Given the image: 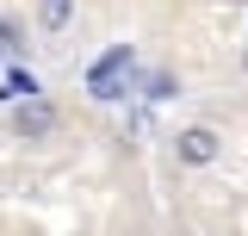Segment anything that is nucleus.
I'll return each instance as SVG.
<instances>
[{
  "label": "nucleus",
  "instance_id": "nucleus-6",
  "mask_svg": "<svg viewBox=\"0 0 248 236\" xmlns=\"http://www.w3.org/2000/svg\"><path fill=\"white\" fill-rule=\"evenodd\" d=\"M149 100H174V93H180V81H174V75H168V68H161V75H149Z\"/></svg>",
  "mask_w": 248,
  "mask_h": 236
},
{
  "label": "nucleus",
  "instance_id": "nucleus-1",
  "mask_svg": "<svg viewBox=\"0 0 248 236\" xmlns=\"http://www.w3.org/2000/svg\"><path fill=\"white\" fill-rule=\"evenodd\" d=\"M130 75H137V50H130V44H112V50H99V62L87 68V93L99 106H118L124 93H130Z\"/></svg>",
  "mask_w": 248,
  "mask_h": 236
},
{
  "label": "nucleus",
  "instance_id": "nucleus-7",
  "mask_svg": "<svg viewBox=\"0 0 248 236\" xmlns=\"http://www.w3.org/2000/svg\"><path fill=\"white\" fill-rule=\"evenodd\" d=\"M0 50H25V37H19V25H13V19H0Z\"/></svg>",
  "mask_w": 248,
  "mask_h": 236
},
{
  "label": "nucleus",
  "instance_id": "nucleus-3",
  "mask_svg": "<svg viewBox=\"0 0 248 236\" xmlns=\"http://www.w3.org/2000/svg\"><path fill=\"white\" fill-rule=\"evenodd\" d=\"M50 131H56V106H50L44 93H31V100H19V106H13V137L37 143V137H50Z\"/></svg>",
  "mask_w": 248,
  "mask_h": 236
},
{
  "label": "nucleus",
  "instance_id": "nucleus-5",
  "mask_svg": "<svg viewBox=\"0 0 248 236\" xmlns=\"http://www.w3.org/2000/svg\"><path fill=\"white\" fill-rule=\"evenodd\" d=\"M6 93H13V100H31V93H44V87H37L31 68H13V75H6Z\"/></svg>",
  "mask_w": 248,
  "mask_h": 236
},
{
  "label": "nucleus",
  "instance_id": "nucleus-2",
  "mask_svg": "<svg viewBox=\"0 0 248 236\" xmlns=\"http://www.w3.org/2000/svg\"><path fill=\"white\" fill-rule=\"evenodd\" d=\"M217 149H223V137H217L211 124H186L180 137H174V162L180 168H211Z\"/></svg>",
  "mask_w": 248,
  "mask_h": 236
},
{
  "label": "nucleus",
  "instance_id": "nucleus-4",
  "mask_svg": "<svg viewBox=\"0 0 248 236\" xmlns=\"http://www.w3.org/2000/svg\"><path fill=\"white\" fill-rule=\"evenodd\" d=\"M68 19H75V0H37V25L44 31H68Z\"/></svg>",
  "mask_w": 248,
  "mask_h": 236
}]
</instances>
